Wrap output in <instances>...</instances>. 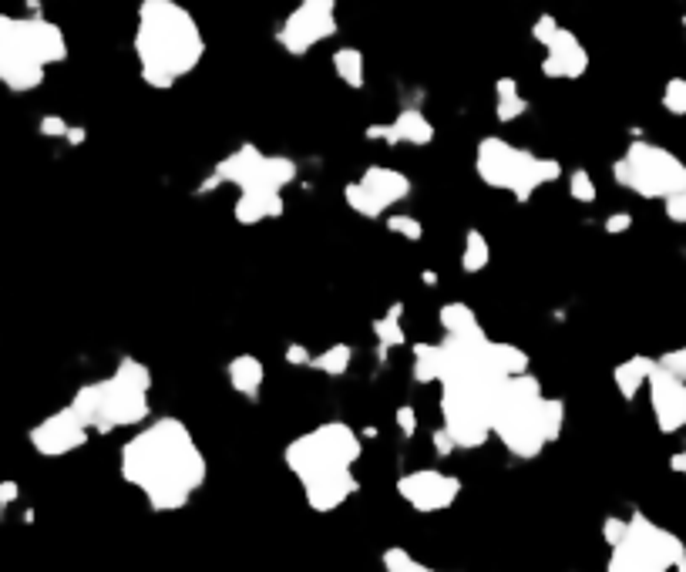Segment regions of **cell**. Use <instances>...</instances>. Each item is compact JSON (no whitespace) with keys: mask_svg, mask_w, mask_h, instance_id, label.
<instances>
[{"mask_svg":"<svg viewBox=\"0 0 686 572\" xmlns=\"http://www.w3.org/2000/svg\"><path fill=\"white\" fill-rule=\"evenodd\" d=\"M118 475L159 515L182 512L209 478V461L182 418L142 424L118 451Z\"/></svg>","mask_w":686,"mask_h":572,"instance_id":"obj_1","label":"cell"},{"mask_svg":"<svg viewBox=\"0 0 686 572\" xmlns=\"http://www.w3.org/2000/svg\"><path fill=\"white\" fill-rule=\"evenodd\" d=\"M360 455L364 441L347 421H323L283 448V465L300 482L307 509L330 515L360 492V478L354 472Z\"/></svg>","mask_w":686,"mask_h":572,"instance_id":"obj_2","label":"cell"},{"mask_svg":"<svg viewBox=\"0 0 686 572\" xmlns=\"http://www.w3.org/2000/svg\"><path fill=\"white\" fill-rule=\"evenodd\" d=\"M132 48L138 75L152 91H172L206 58L196 14L179 0H138Z\"/></svg>","mask_w":686,"mask_h":572,"instance_id":"obj_3","label":"cell"},{"mask_svg":"<svg viewBox=\"0 0 686 572\" xmlns=\"http://www.w3.org/2000/svg\"><path fill=\"white\" fill-rule=\"evenodd\" d=\"M565 401L549 398L535 374L508 377L491 414V438L518 461L539 458L565 431Z\"/></svg>","mask_w":686,"mask_h":572,"instance_id":"obj_4","label":"cell"},{"mask_svg":"<svg viewBox=\"0 0 686 572\" xmlns=\"http://www.w3.org/2000/svg\"><path fill=\"white\" fill-rule=\"evenodd\" d=\"M475 172L488 189L512 192L515 202H528L539 189L552 186L562 175L559 159H545L532 149L512 145L498 135H488L475 149Z\"/></svg>","mask_w":686,"mask_h":572,"instance_id":"obj_5","label":"cell"},{"mask_svg":"<svg viewBox=\"0 0 686 572\" xmlns=\"http://www.w3.org/2000/svg\"><path fill=\"white\" fill-rule=\"evenodd\" d=\"M68 404L98 435H111L118 428H142L152 418L148 391H138V387L118 381L115 374L105 377V381L81 384Z\"/></svg>","mask_w":686,"mask_h":572,"instance_id":"obj_6","label":"cell"},{"mask_svg":"<svg viewBox=\"0 0 686 572\" xmlns=\"http://www.w3.org/2000/svg\"><path fill=\"white\" fill-rule=\"evenodd\" d=\"M616 186L633 192L639 199H666L673 192L686 189V162L676 152L663 149L656 142H636L626 145V152L613 162Z\"/></svg>","mask_w":686,"mask_h":572,"instance_id":"obj_7","label":"cell"},{"mask_svg":"<svg viewBox=\"0 0 686 572\" xmlns=\"http://www.w3.org/2000/svg\"><path fill=\"white\" fill-rule=\"evenodd\" d=\"M680 562H686V542L680 535L663 529L646 512H633L626 539L613 549L606 572H676Z\"/></svg>","mask_w":686,"mask_h":572,"instance_id":"obj_8","label":"cell"},{"mask_svg":"<svg viewBox=\"0 0 686 572\" xmlns=\"http://www.w3.org/2000/svg\"><path fill=\"white\" fill-rule=\"evenodd\" d=\"M296 175H300V169H296L290 155H270L253 142H243L239 149L222 155L212 175L202 179L199 192H216L219 186H236L239 192L246 189L283 192L286 186H293Z\"/></svg>","mask_w":686,"mask_h":572,"instance_id":"obj_9","label":"cell"},{"mask_svg":"<svg viewBox=\"0 0 686 572\" xmlns=\"http://www.w3.org/2000/svg\"><path fill=\"white\" fill-rule=\"evenodd\" d=\"M337 31V0H300L276 27V44L290 58H307L317 44H327Z\"/></svg>","mask_w":686,"mask_h":572,"instance_id":"obj_10","label":"cell"},{"mask_svg":"<svg viewBox=\"0 0 686 572\" xmlns=\"http://www.w3.org/2000/svg\"><path fill=\"white\" fill-rule=\"evenodd\" d=\"M414 192V182L407 179L401 169H387V165H367L360 172V179H350L343 186V202L350 212L364 219H380L387 216V209H394L397 202H404Z\"/></svg>","mask_w":686,"mask_h":572,"instance_id":"obj_11","label":"cell"},{"mask_svg":"<svg viewBox=\"0 0 686 572\" xmlns=\"http://www.w3.org/2000/svg\"><path fill=\"white\" fill-rule=\"evenodd\" d=\"M44 75L48 68L34 58L31 44L24 41L21 17L0 14V85L14 95H27L44 85Z\"/></svg>","mask_w":686,"mask_h":572,"instance_id":"obj_12","label":"cell"},{"mask_svg":"<svg viewBox=\"0 0 686 572\" xmlns=\"http://www.w3.org/2000/svg\"><path fill=\"white\" fill-rule=\"evenodd\" d=\"M461 492H465V482L451 472H441V468H414V472H404L397 478L401 502L421 515H438L451 509Z\"/></svg>","mask_w":686,"mask_h":572,"instance_id":"obj_13","label":"cell"},{"mask_svg":"<svg viewBox=\"0 0 686 572\" xmlns=\"http://www.w3.org/2000/svg\"><path fill=\"white\" fill-rule=\"evenodd\" d=\"M88 438H91V428L78 418V414H74L71 404H64L61 411L41 418L31 431H27V441H31V448L41 458L74 455V451H81L88 445Z\"/></svg>","mask_w":686,"mask_h":572,"instance_id":"obj_14","label":"cell"},{"mask_svg":"<svg viewBox=\"0 0 686 572\" xmlns=\"http://www.w3.org/2000/svg\"><path fill=\"white\" fill-rule=\"evenodd\" d=\"M646 391H650V411L656 428L663 435H680L686 428V384L670 371H663L660 361H656V371L650 374Z\"/></svg>","mask_w":686,"mask_h":572,"instance_id":"obj_15","label":"cell"},{"mask_svg":"<svg viewBox=\"0 0 686 572\" xmlns=\"http://www.w3.org/2000/svg\"><path fill=\"white\" fill-rule=\"evenodd\" d=\"M589 71V51L569 27H559L555 38L545 44L542 78L549 81H579Z\"/></svg>","mask_w":686,"mask_h":572,"instance_id":"obj_16","label":"cell"},{"mask_svg":"<svg viewBox=\"0 0 686 572\" xmlns=\"http://www.w3.org/2000/svg\"><path fill=\"white\" fill-rule=\"evenodd\" d=\"M434 122L421 108H404L394 122L384 125H367L364 138L367 142H384V145H414V149H424V145L434 142Z\"/></svg>","mask_w":686,"mask_h":572,"instance_id":"obj_17","label":"cell"},{"mask_svg":"<svg viewBox=\"0 0 686 572\" xmlns=\"http://www.w3.org/2000/svg\"><path fill=\"white\" fill-rule=\"evenodd\" d=\"M21 31L24 41L31 44L34 58L44 64V68H54V64L68 61V38L54 21H48L44 14H27L21 17Z\"/></svg>","mask_w":686,"mask_h":572,"instance_id":"obj_18","label":"cell"},{"mask_svg":"<svg viewBox=\"0 0 686 572\" xmlns=\"http://www.w3.org/2000/svg\"><path fill=\"white\" fill-rule=\"evenodd\" d=\"M286 209L283 192H263V189H246L239 192L236 206H233V219L239 226H259L266 219H280Z\"/></svg>","mask_w":686,"mask_h":572,"instance_id":"obj_19","label":"cell"},{"mask_svg":"<svg viewBox=\"0 0 686 572\" xmlns=\"http://www.w3.org/2000/svg\"><path fill=\"white\" fill-rule=\"evenodd\" d=\"M226 381L236 394H243L246 401H256L266 384V367L256 354H239L226 364Z\"/></svg>","mask_w":686,"mask_h":572,"instance_id":"obj_20","label":"cell"},{"mask_svg":"<svg viewBox=\"0 0 686 572\" xmlns=\"http://www.w3.org/2000/svg\"><path fill=\"white\" fill-rule=\"evenodd\" d=\"M653 371H656V357H646V354H633V357H626V361H619L613 367V384H616L619 398L636 401V394L650 384Z\"/></svg>","mask_w":686,"mask_h":572,"instance_id":"obj_21","label":"cell"},{"mask_svg":"<svg viewBox=\"0 0 686 572\" xmlns=\"http://www.w3.org/2000/svg\"><path fill=\"white\" fill-rule=\"evenodd\" d=\"M401 317H404V303L397 300L391 303L380 317L374 320V337H377V350H380V357L387 354V350H394V347H404L407 344V334H404V324H401Z\"/></svg>","mask_w":686,"mask_h":572,"instance_id":"obj_22","label":"cell"},{"mask_svg":"<svg viewBox=\"0 0 686 572\" xmlns=\"http://www.w3.org/2000/svg\"><path fill=\"white\" fill-rule=\"evenodd\" d=\"M330 64H333V75H337L350 91H360L367 85V58L360 48H350V44L347 48H337Z\"/></svg>","mask_w":686,"mask_h":572,"instance_id":"obj_23","label":"cell"},{"mask_svg":"<svg viewBox=\"0 0 686 572\" xmlns=\"http://www.w3.org/2000/svg\"><path fill=\"white\" fill-rule=\"evenodd\" d=\"M438 324L444 330V337H468V334H478V330H485V327L478 324V313L471 310L468 303H461V300L441 303Z\"/></svg>","mask_w":686,"mask_h":572,"instance_id":"obj_24","label":"cell"},{"mask_svg":"<svg viewBox=\"0 0 686 572\" xmlns=\"http://www.w3.org/2000/svg\"><path fill=\"white\" fill-rule=\"evenodd\" d=\"M528 112V98L522 95L515 78H498L495 81V118L502 125L518 122Z\"/></svg>","mask_w":686,"mask_h":572,"instance_id":"obj_25","label":"cell"},{"mask_svg":"<svg viewBox=\"0 0 686 572\" xmlns=\"http://www.w3.org/2000/svg\"><path fill=\"white\" fill-rule=\"evenodd\" d=\"M411 377L417 384L441 381V344H414L411 347Z\"/></svg>","mask_w":686,"mask_h":572,"instance_id":"obj_26","label":"cell"},{"mask_svg":"<svg viewBox=\"0 0 686 572\" xmlns=\"http://www.w3.org/2000/svg\"><path fill=\"white\" fill-rule=\"evenodd\" d=\"M491 263V246L481 229L471 226L465 233V249H461V270L465 273H485Z\"/></svg>","mask_w":686,"mask_h":572,"instance_id":"obj_27","label":"cell"},{"mask_svg":"<svg viewBox=\"0 0 686 572\" xmlns=\"http://www.w3.org/2000/svg\"><path fill=\"white\" fill-rule=\"evenodd\" d=\"M354 364V347L350 344H330L323 354H313V371L327 374V377H343Z\"/></svg>","mask_w":686,"mask_h":572,"instance_id":"obj_28","label":"cell"},{"mask_svg":"<svg viewBox=\"0 0 686 572\" xmlns=\"http://www.w3.org/2000/svg\"><path fill=\"white\" fill-rule=\"evenodd\" d=\"M118 377V381L132 384L138 387V391H152V367H148L145 361H138V357H122V361L115 364V371H111Z\"/></svg>","mask_w":686,"mask_h":572,"instance_id":"obj_29","label":"cell"},{"mask_svg":"<svg viewBox=\"0 0 686 572\" xmlns=\"http://www.w3.org/2000/svg\"><path fill=\"white\" fill-rule=\"evenodd\" d=\"M380 566H384V572H441V569L428 566V562H417L411 552L401 549V546L384 549V556H380Z\"/></svg>","mask_w":686,"mask_h":572,"instance_id":"obj_30","label":"cell"},{"mask_svg":"<svg viewBox=\"0 0 686 572\" xmlns=\"http://www.w3.org/2000/svg\"><path fill=\"white\" fill-rule=\"evenodd\" d=\"M387 229H391L397 239H404V243H421L424 239V223L417 216H411V212H391V216H387Z\"/></svg>","mask_w":686,"mask_h":572,"instance_id":"obj_31","label":"cell"},{"mask_svg":"<svg viewBox=\"0 0 686 572\" xmlns=\"http://www.w3.org/2000/svg\"><path fill=\"white\" fill-rule=\"evenodd\" d=\"M569 196H572V202L592 206V202L599 199L596 179H592V175H589L586 169H572V172H569Z\"/></svg>","mask_w":686,"mask_h":572,"instance_id":"obj_32","label":"cell"},{"mask_svg":"<svg viewBox=\"0 0 686 572\" xmlns=\"http://www.w3.org/2000/svg\"><path fill=\"white\" fill-rule=\"evenodd\" d=\"M660 101H663L666 115L683 118L686 115V78H670V81H666Z\"/></svg>","mask_w":686,"mask_h":572,"instance_id":"obj_33","label":"cell"},{"mask_svg":"<svg viewBox=\"0 0 686 572\" xmlns=\"http://www.w3.org/2000/svg\"><path fill=\"white\" fill-rule=\"evenodd\" d=\"M626 529H629V519H623V515H606V519H602V542H606L609 549H616L619 542L626 539Z\"/></svg>","mask_w":686,"mask_h":572,"instance_id":"obj_34","label":"cell"},{"mask_svg":"<svg viewBox=\"0 0 686 572\" xmlns=\"http://www.w3.org/2000/svg\"><path fill=\"white\" fill-rule=\"evenodd\" d=\"M559 27L562 24H559V17H555V14H539V17H535V24H532V41L545 48V44L555 38V31H559Z\"/></svg>","mask_w":686,"mask_h":572,"instance_id":"obj_35","label":"cell"},{"mask_svg":"<svg viewBox=\"0 0 686 572\" xmlns=\"http://www.w3.org/2000/svg\"><path fill=\"white\" fill-rule=\"evenodd\" d=\"M656 361H660L663 371H670L673 377H680V381L686 384V344L676 347V350H666V354L656 357Z\"/></svg>","mask_w":686,"mask_h":572,"instance_id":"obj_36","label":"cell"},{"mask_svg":"<svg viewBox=\"0 0 686 572\" xmlns=\"http://www.w3.org/2000/svg\"><path fill=\"white\" fill-rule=\"evenodd\" d=\"M663 212H666V219L676 226H686V189L683 192H673V196H666L663 199Z\"/></svg>","mask_w":686,"mask_h":572,"instance_id":"obj_37","label":"cell"},{"mask_svg":"<svg viewBox=\"0 0 686 572\" xmlns=\"http://www.w3.org/2000/svg\"><path fill=\"white\" fill-rule=\"evenodd\" d=\"M394 424L404 438H414L417 435V411L411 408V404H401V408L394 411Z\"/></svg>","mask_w":686,"mask_h":572,"instance_id":"obj_38","label":"cell"},{"mask_svg":"<svg viewBox=\"0 0 686 572\" xmlns=\"http://www.w3.org/2000/svg\"><path fill=\"white\" fill-rule=\"evenodd\" d=\"M68 122H64L61 115H44L41 122H37V132H41L44 138H64L68 135Z\"/></svg>","mask_w":686,"mask_h":572,"instance_id":"obj_39","label":"cell"},{"mask_svg":"<svg viewBox=\"0 0 686 572\" xmlns=\"http://www.w3.org/2000/svg\"><path fill=\"white\" fill-rule=\"evenodd\" d=\"M431 448H434V455H438V458H451L454 451H458V445H454V438H451L444 428H434V431H431Z\"/></svg>","mask_w":686,"mask_h":572,"instance_id":"obj_40","label":"cell"},{"mask_svg":"<svg viewBox=\"0 0 686 572\" xmlns=\"http://www.w3.org/2000/svg\"><path fill=\"white\" fill-rule=\"evenodd\" d=\"M609 236H623L633 229V212H613V216H606V223H602Z\"/></svg>","mask_w":686,"mask_h":572,"instance_id":"obj_41","label":"cell"},{"mask_svg":"<svg viewBox=\"0 0 686 572\" xmlns=\"http://www.w3.org/2000/svg\"><path fill=\"white\" fill-rule=\"evenodd\" d=\"M283 357H286V364H290V367H310L313 364L310 347H303V344H286Z\"/></svg>","mask_w":686,"mask_h":572,"instance_id":"obj_42","label":"cell"},{"mask_svg":"<svg viewBox=\"0 0 686 572\" xmlns=\"http://www.w3.org/2000/svg\"><path fill=\"white\" fill-rule=\"evenodd\" d=\"M17 498H21V485L11 482V478H7V482H0V509H7V505H14Z\"/></svg>","mask_w":686,"mask_h":572,"instance_id":"obj_43","label":"cell"},{"mask_svg":"<svg viewBox=\"0 0 686 572\" xmlns=\"http://www.w3.org/2000/svg\"><path fill=\"white\" fill-rule=\"evenodd\" d=\"M85 138H88V132L81 125H71L68 128V135H64V142L68 145H85Z\"/></svg>","mask_w":686,"mask_h":572,"instance_id":"obj_44","label":"cell"},{"mask_svg":"<svg viewBox=\"0 0 686 572\" xmlns=\"http://www.w3.org/2000/svg\"><path fill=\"white\" fill-rule=\"evenodd\" d=\"M670 468H673L676 475H683V478H686V448H683V451H676V455L670 458Z\"/></svg>","mask_w":686,"mask_h":572,"instance_id":"obj_45","label":"cell"},{"mask_svg":"<svg viewBox=\"0 0 686 572\" xmlns=\"http://www.w3.org/2000/svg\"><path fill=\"white\" fill-rule=\"evenodd\" d=\"M421 283H428V286H438V273H434V270H424V273H421Z\"/></svg>","mask_w":686,"mask_h":572,"instance_id":"obj_46","label":"cell"},{"mask_svg":"<svg viewBox=\"0 0 686 572\" xmlns=\"http://www.w3.org/2000/svg\"><path fill=\"white\" fill-rule=\"evenodd\" d=\"M680 24H683V41H686V14H683V21H680Z\"/></svg>","mask_w":686,"mask_h":572,"instance_id":"obj_47","label":"cell"},{"mask_svg":"<svg viewBox=\"0 0 686 572\" xmlns=\"http://www.w3.org/2000/svg\"><path fill=\"white\" fill-rule=\"evenodd\" d=\"M676 572H686V562H680V566H676Z\"/></svg>","mask_w":686,"mask_h":572,"instance_id":"obj_48","label":"cell"}]
</instances>
